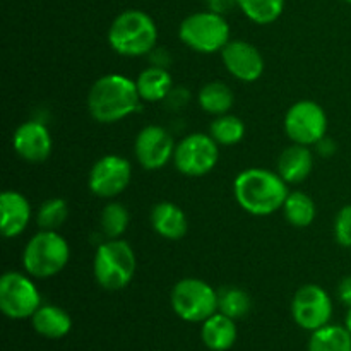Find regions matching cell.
Returning <instances> with one entry per match:
<instances>
[{"label": "cell", "mask_w": 351, "mask_h": 351, "mask_svg": "<svg viewBox=\"0 0 351 351\" xmlns=\"http://www.w3.org/2000/svg\"><path fill=\"white\" fill-rule=\"evenodd\" d=\"M95 278L105 290H122L136 274L137 259L132 247L120 239L101 243L95 254Z\"/></svg>", "instance_id": "4"}, {"label": "cell", "mask_w": 351, "mask_h": 351, "mask_svg": "<svg viewBox=\"0 0 351 351\" xmlns=\"http://www.w3.org/2000/svg\"><path fill=\"white\" fill-rule=\"evenodd\" d=\"M346 329L351 332V307H350L348 314H346Z\"/></svg>", "instance_id": "33"}, {"label": "cell", "mask_w": 351, "mask_h": 351, "mask_svg": "<svg viewBox=\"0 0 351 351\" xmlns=\"http://www.w3.org/2000/svg\"><path fill=\"white\" fill-rule=\"evenodd\" d=\"M151 225L154 232L168 240H178L187 233L189 223L184 211L173 202H158L151 211Z\"/></svg>", "instance_id": "18"}, {"label": "cell", "mask_w": 351, "mask_h": 351, "mask_svg": "<svg viewBox=\"0 0 351 351\" xmlns=\"http://www.w3.org/2000/svg\"><path fill=\"white\" fill-rule=\"evenodd\" d=\"M69 216V206L64 199H48L38 209L36 221L43 230H57L65 223Z\"/></svg>", "instance_id": "29"}, {"label": "cell", "mask_w": 351, "mask_h": 351, "mask_svg": "<svg viewBox=\"0 0 351 351\" xmlns=\"http://www.w3.org/2000/svg\"><path fill=\"white\" fill-rule=\"evenodd\" d=\"M285 218L298 228L312 225L315 219V204L312 197H308L304 192H291L288 194L287 201L283 204Z\"/></svg>", "instance_id": "24"}, {"label": "cell", "mask_w": 351, "mask_h": 351, "mask_svg": "<svg viewBox=\"0 0 351 351\" xmlns=\"http://www.w3.org/2000/svg\"><path fill=\"white\" fill-rule=\"evenodd\" d=\"M178 34L180 40L192 50L201 53H215L228 45L230 26L221 14L204 10L185 17Z\"/></svg>", "instance_id": "6"}, {"label": "cell", "mask_w": 351, "mask_h": 351, "mask_svg": "<svg viewBox=\"0 0 351 351\" xmlns=\"http://www.w3.org/2000/svg\"><path fill=\"white\" fill-rule=\"evenodd\" d=\"M2 209V235L5 239L21 235L31 219L29 201L16 191H5L0 195Z\"/></svg>", "instance_id": "16"}, {"label": "cell", "mask_w": 351, "mask_h": 351, "mask_svg": "<svg viewBox=\"0 0 351 351\" xmlns=\"http://www.w3.org/2000/svg\"><path fill=\"white\" fill-rule=\"evenodd\" d=\"M219 158L218 143L206 134H191L175 147L173 161L178 171L187 177H202L216 167Z\"/></svg>", "instance_id": "10"}, {"label": "cell", "mask_w": 351, "mask_h": 351, "mask_svg": "<svg viewBox=\"0 0 351 351\" xmlns=\"http://www.w3.org/2000/svg\"><path fill=\"white\" fill-rule=\"evenodd\" d=\"M141 99L136 81L122 74H108L93 84L88 108L98 122L113 123L136 112Z\"/></svg>", "instance_id": "2"}, {"label": "cell", "mask_w": 351, "mask_h": 351, "mask_svg": "<svg viewBox=\"0 0 351 351\" xmlns=\"http://www.w3.org/2000/svg\"><path fill=\"white\" fill-rule=\"evenodd\" d=\"M245 136V123L235 115H219L211 123V137L223 146H233Z\"/></svg>", "instance_id": "26"}, {"label": "cell", "mask_w": 351, "mask_h": 351, "mask_svg": "<svg viewBox=\"0 0 351 351\" xmlns=\"http://www.w3.org/2000/svg\"><path fill=\"white\" fill-rule=\"evenodd\" d=\"M291 314L295 322L307 331L328 326L332 315V304L324 288L317 285H305L295 293L291 302Z\"/></svg>", "instance_id": "11"}, {"label": "cell", "mask_w": 351, "mask_h": 351, "mask_svg": "<svg viewBox=\"0 0 351 351\" xmlns=\"http://www.w3.org/2000/svg\"><path fill=\"white\" fill-rule=\"evenodd\" d=\"M175 144L167 129L160 125H147L136 139V156L146 170L165 167L175 154Z\"/></svg>", "instance_id": "13"}, {"label": "cell", "mask_w": 351, "mask_h": 351, "mask_svg": "<svg viewBox=\"0 0 351 351\" xmlns=\"http://www.w3.org/2000/svg\"><path fill=\"white\" fill-rule=\"evenodd\" d=\"M314 156L304 144H293L281 153L278 160V173L287 184H300L311 175Z\"/></svg>", "instance_id": "17"}, {"label": "cell", "mask_w": 351, "mask_h": 351, "mask_svg": "<svg viewBox=\"0 0 351 351\" xmlns=\"http://www.w3.org/2000/svg\"><path fill=\"white\" fill-rule=\"evenodd\" d=\"M235 199L247 213L256 216H267L283 208L288 197L287 182L280 173L249 168L240 171L233 184Z\"/></svg>", "instance_id": "1"}, {"label": "cell", "mask_w": 351, "mask_h": 351, "mask_svg": "<svg viewBox=\"0 0 351 351\" xmlns=\"http://www.w3.org/2000/svg\"><path fill=\"white\" fill-rule=\"evenodd\" d=\"M41 307V297L33 281L24 274L9 271L0 280V308L10 319L33 317Z\"/></svg>", "instance_id": "9"}, {"label": "cell", "mask_w": 351, "mask_h": 351, "mask_svg": "<svg viewBox=\"0 0 351 351\" xmlns=\"http://www.w3.org/2000/svg\"><path fill=\"white\" fill-rule=\"evenodd\" d=\"M14 149L29 163H41L51 153V136L40 122H26L14 134Z\"/></svg>", "instance_id": "15"}, {"label": "cell", "mask_w": 351, "mask_h": 351, "mask_svg": "<svg viewBox=\"0 0 351 351\" xmlns=\"http://www.w3.org/2000/svg\"><path fill=\"white\" fill-rule=\"evenodd\" d=\"M158 40L153 17L143 10H123L115 17L108 31V43L117 53L141 57L149 53Z\"/></svg>", "instance_id": "3"}, {"label": "cell", "mask_w": 351, "mask_h": 351, "mask_svg": "<svg viewBox=\"0 0 351 351\" xmlns=\"http://www.w3.org/2000/svg\"><path fill=\"white\" fill-rule=\"evenodd\" d=\"M71 249L62 235L53 230H41L24 249L23 264L34 278H50L60 273L69 263Z\"/></svg>", "instance_id": "5"}, {"label": "cell", "mask_w": 351, "mask_h": 351, "mask_svg": "<svg viewBox=\"0 0 351 351\" xmlns=\"http://www.w3.org/2000/svg\"><path fill=\"white\" fill-rule=\"evenodd\" d=\"M240 10L257 24H271L283 14L285 0H237Z\"/></svg>", "instance_id": "25"}, {"label": "cell", "mask_w": 351, "mask_h": 351, "mask_svg": "<svg viewBox=\"0 0 351 351\" xmlns=\"http://www.w3.org/2000/svg\"><path fill=\"white\" fill-rule=\"evenodd\" d=\"M129 226V211L119 202H110L103 208L101 228L108 239H120Z\"/></svg>", "instance_id": "28"}, {"label": "cell", "mask_w": 351, "mask_h": 351, "mask_svg": "<svg viewBox=\"0 0 351 351\" xmlns=\"http://www.w3.org/2000/svg\"><path fill=\"white\" fill-rule=\"evenodd\" d=\"M335 235L339 245L351 249V206H345L336 216Z\"/></svg>", "instance_id": "30"}, {"label": "cell", "mask_w": 351, "mask_h": 351, "mask_svg": "<svg viewBox=\"0 0 351 351\" xmlns=\"http://www.w3.org/2000/svg\"><path fill=\"white\" fill-rule=\"evenodd\" d=\"M235 5H239L237 0H209V10H213L216 14H221V16L230 12Z\"/></svg>", "instance_id": "31"}, {"label": "cell", "mask_w": 351, "mask_h": 351, "mask_svg": "<svg viewBox=\"0 0 351 351\" xmlns=\"http://www.w3.org/2000/svg\"><path fill=\"white\" fill-rule=\"evenodd\" d=\"M233 93L225 82H209L199 91V105L213 115H225L233 106Z\"/></svg>", "instance_id": "23"}, {"label": "cell", "mask_w": 351, "mask_h": 351, "mask_svg": "<svg viewBox=\"0 0 351 351\" xmlns=\"http://www.w3.org/2000/svg\"><path fill=\"white\" fill-rule=\"evenodd\" d=\"M137 89L146 101H160L171 89V75L163 67H149L137 77Z\"/></svg>", "instance_id": "21"}, {"label": "cell", "mask_w": 351, "mask_h": 351, "mask_svg": "<svg viewBox=\"0 0 351 351\" xmlns=\"http://www.w3.org/2000/svg\"><path fill=\"white\" fill-rule=\"evenodd\" d=\"M223 62L233 77L243 82H256L264 72V58L254 45L242 40H230L221 50Z\"/></svg>", "instance_id": "14"}, {"label": "cell", "mask_w": 351, "mask_h": 351, "mask_svg": "<svg viewBox=\"0 0 351 351\" xmlns=\"http://www.w3.org/2000/svg\"><path fill=\"white\" fill-rule=\"evenodd\" d=\"M171 307L187 322H204L218 312V291L206 281L187 278L171 290Z\"/></svg>", "instance_id": "7"}, {"label": "cell", "mask_w": 351, "mask_h": 351, "mask_svg": "<svg viewBox=\"0 0 351 351\" xmlns=\"http://www.w3.org/2000/svg\"><path fill=\"white\" fill-rule=\"evenodd\" d=\"M33 328L43 338L60 339L71 332L72 319L64 308L55 305H41L33 315Z\"/></svg>", "instance_id": "20"}, {"label": "cell", "mask_w": 351, "mask_h": 351, "mask_svg": "<svg viewBox=\"0 0 351 351\" xmlns=\"http://www.w3.org/2000/svg\"><path fill=\"white\" fill-rule=\"evenodd\" d=\"M202 343L213 351H226L232 348L237 341L235 319L216 312L202 322L201 329Z\"/></svg>", "instance_id": "19"}, {"label": "cell", "mask_w": 351, "mask_h": 351, "mask_svg": "<svg viewBox=\"0 0 351 351\" xmlns=\"http://www.w3.org/2000/svg\"><path fill=\"white\" fill-rule=\"evenodd\" d=\"M285 130L295 144H319L328 132V117L319 103L302 99L287 112Z\"/></svg>", "instance_id": "8"}, {"label": "cell", "mask_w": 351, "mask_h": 351, "mask_svg": "<svg viewBox=\"0 0 351 351\" xmlns=\"http://www.w3.org/2000/svg\"><path fill=\"white\" fill-rule=\"evenodd\" d=\"M218 311L232 319H240L249 314L250 297L247 291L235 287H225L218 291Z\"/></svg>", "instance_id": "27"}, {"label": "cell", "mask_w": 351, "mask_h": 351, "mask_svg": "<svg viewBox=\"0 0 351 351\" xmlns=\"http://www.w3.org/2000/svg\"><path fill=\"white\" fill-rule=\"evenodd\" d=\"M308 351H351V332L341 326H324L312 331Z\"/></svg>", "instance_id": "22"}, {"label": "cell", "mask_w": 351, "mask_h": 351, "mask_svg": "<svg viewBox=\"0 0 351 351\" xmlns=\"http://www.w3.org/2000/svg\"><path fill=\"white\" fill-rule=\"evenodd\" d=\"M338 295L339 298H341L343 304H346L348 307H351V276H346L345 280L339 283Z\"/></svg>", "instance_id": "32"}, {"label": "cell", "mask_w": 351, "mask_h": 351, "mask_svg": "<svg viewBox=\"0 0 351 351\" xmlns=\"http://www.w3.org/2000/svg\"><path fill=\"white\" fill-rule=\"evenodd\" d=\"M346 2H348V3H351V0H346Z\"/></svg>", "instance_id": "34"}, {"label": "cell", "mask_w": 351, "mask_h": 351, "mask_svg": "<svg viewBox=\"0 0 351 351\" xmlns=\"http://www.w3.org/2000/svg\"><path fill=\"white\" fill-rule=\"evenodd\" d=\"M130 175L132 168L125 158L108 154L96 161L89 171V189L98 197H115L125 191Z\"/></svg>", "instance_id": "12"}]
</instances>
